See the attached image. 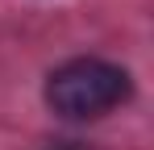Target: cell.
I'll return each mask as SVG.
<instances>
[{"mask_svg": "<svg viewBox=\"0 0 154 150\" xmlns=\"http://www.w3.org/2000/svg\"><path fill=\"white\" fill-rule=\"evenodd\" d=\"M129 96H133L129 71L117 63H104V58H71L46 79V104L71 121L104 117L117 104H125Z\"/></svg>", "mask_w": 154, "mask_h": 150, "instance_id": "obj_1", "label": "cell"}]
</instances>
